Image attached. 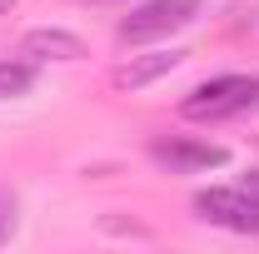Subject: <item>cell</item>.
<instances>
[{"label":"cell","mask_w":259,"mask_h":254,"mask_svg":"<svg viewBox=\"0 0 259 254\" xmlns=\"http://www.w3.org/2000/svg\"><path fill=\"white\" fill-rule=\"evenodd\" d=\"M239 190H244V194H249V199L259 204V164L249 170V175H244V180H239Z\"/></svg>","instance_id":"9"},{"label":"cell","mask_w":259,"mask_h":254,"mask_svg":"<svg viewBox=\"0 0 259 254\" xmlns=\"http://www.w3.org/2000/svg\"><path fill=\"white\" fill-rule=\"evenodd\" d=\"M20 55H30V60H80L85 40L70 30H30L20 40Z\"/></svg>","instance_id":"6"},{"label":"cell","mask_w":259,"mask_h":254,"mask_svg":"<svg viewBox=\"0 0 259 254\" xmlns=\"http://www.w3.org/2000/svg\"><path fill=\"white\" fill-rule=\"evenodd\" d=\"M35 80H40L35 60H0V100H20V95H30Z\"/></svg>","instance_id":"7"},{"label":"cell","mask_w":259,"mask_h":254,"mask_svg":"<svg viewBox=\"0 0 259 254\" xmlns=\"http://www.w3.org/2000/svg\"><path fill=\"white\" fill-rule=\"evenodd\" d=\"M150 159L169 170V175H204V170H220L229 164V150L214 140H194V135H169V140H150Z\"/></svg>","instance_id":"3"},{"label":"cell","mask_w":259,"mask_h":254,"mask_svg":"<svg viewBox=\"0 0 259 254\" xmlns=\"http://www.w3.org/2000/svg\"><path fill=\"white\" fill-rule=\"evenodd\" d=\"M185 60L180 50H155V55H130L125 65H115V90H145V85H155L160 75H169L175 65Z\"/></svg>","instance_id":"5"},{"label":"cell","mask_w":259,"mask_h":254,"mask_svg":"<svg viewBox=\"0 0 259 254\" xmlns=\"http://www.w3.org/2000/svg\"><path fill=\"white\" fill-rule=\"evenodd\" d=\"M10 5H15V0H0V15H5V10H10Z\"/></svg>","instance_id":"10"},{"label":"cell","mask_w":259,"mask_h":254,"mask_svg":"<svg viewBox=\"0 0 259 254\" xmlns=\"http://www.w3.org/2000/svg\"><path fill=\"white\" fill-rule=\"evenodd\" d=\"M180 115L190 125H225V120L259 115V75H214V80L194 85L180 100Z\"/></svg>","instance_id":"1"},{"label":"cell","mask_w":259,"mask_h":254,"mask_svg":"<svg viewBox=\"0 0 259 254\" xmlns=\"http://www.w3.org/2000/svg\"><path fill=\"white\" fill-rule=\"evenodd\" d=\"M15 224H20V204H15V194L0 185V244L15 239Z\"/></svg>","instance_id":"8"},{"label":"cell","mask_w":259,"mask_h":254,"mask_svg":"<svg viewBox=\"0 0 259 254\" xmlns=\"http://www.w3.org/2000/svg\"><path fill=\"white\" fill-rule=\"evenodd\" d=\"M194 15H199V0H145L120 20L115 35L125 45H150V40H169L185 25H194Z\"/></svg>","instance_id":"2"},{"label":"cell","mask_w":259,"mask_h":254,"mask_svg":"<svg viewBox=\"0 0 259 254\" xmlns=\"http://www.w3.org/2000/svg\"><path fill=\"white\" fill-rule=\"evenodd\" d=\"M194 215L204 224H220L229 234H259V204L239 185H214L194 194Z\"/></svg>","instance_id":"4"}]
</instances>
